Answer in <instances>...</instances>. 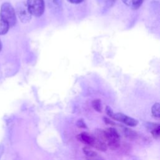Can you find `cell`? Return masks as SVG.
I'll return each instance as SVG.
<instances>
[{
  "mask_svg": "<svg viewBox=\"0 0 160 160\" xmlns=\"http://www.w3.org/2000/svg\"><path fill=\"white\" fill-rule=\"evenodd\" d=\"M0 16L8 23L9 27L15 25L16 22V12L14 8L9 2H4L2 4Z\"/></svg>",
  "mask_w": 160,
  "mask_h": 160,
  "instance_id": "6da1fadb",
  "label": "cell"
},
{
  "mask_svg": "<svg viewBox=\"0 0 160 160\" xmlns=\"http://www.w3.org/2000/svg\"><path fill=\"white\" fill-rule=\"evenodd\" d=\"M26 4L32 16L39 17L43 14L44 11V0H27Z\"/></svg>",
  "mask_w": 160,
  "mask_h": 160,
  "instance_id": "7a4b0ae2",
  "label": "cell"
},
{
  "mask_svg": "<svg viewBox=\"0 0 160 160\" xmlns=\"http://www.w3.org/2000/svg\"><path fill=\"white\" fill-rule=\"evenodd\" d=\"M16 11L18 18L23 23H27L31 19L32 15L29 12L26 2H19L16 4Z\"/></svg>",
  "mask_w": 160,
  "mask_h": 160,
  "instance_id": "3957f363",
  "label": "cell"
},
{
  "mask_svg": "<svg viewBox=\"0 0 160 160\" xmlns=\"http://www.w3.org/2000/svg\"><path fill=\"white\" fill-rule=\"evenodd\" d=\"M117 121L122 122L124 123L126 125L131 126V127H134L136 126L138 124V121L128 116H126L121 112H119L117 115Z\"/></svg>",
  "mask_w": 160,
  "mask_h": 160,
  "instance_id": "277c9868",
  "label": "cell"
},
{
  "mask_svg": "<svg viewBox=\"0 0 160 160\" xmlns=\"http://www.w3.org/2000/svg\"><path fill=\"white\" fill-rule=\"evenodd\" d=\"M63 0H47L48 6L49 9L54 12H60L62 9Z\"/></svg>",
  "mask_w": 160,
  "mask_h": 160,
  "instance_id": "5b68a950",
  "label": "cell"
},
{
  "mask_svg": "<svg viewBox=\"0 0 160 160\" xmlns=\"http://www.w3.org/2000/svg\"><path fill=\"white\" fill-rule=\"evenodd\" d=\"M79 139L83 143L87 144V145H90L92 146L94 140V137L90 135L89 133L86 132H82L80 134L78 135Z\"/></svg>",
  "mask_w": 160,
  "mask_h": 160,
  "instance_id": "8992f818",
  "label": "cell"
},
{
  "mask_svg": "<svg viewBox=\"0 0 160 160\" xmlns=\"http://www.w3.org/2000/svg\"><path fill=\"white\" fill-rule=\"evenodd\" d=\"M92 146H93L95 149L99 150V151H105L107 149V144H106V142L104 141H103L102 140L94 137V140L93 142V144L92 145Z\"/></svg>",
  "mask_w": 160,
  "mask_h": 160,
  "instance_id": "52a82bcc",
  "label": "cell"
},
{
  "mask_svg": "<svg viewBox=\"0 0 160 160\" xmlns=\"http://www.w3.org/2000/svg\"><path fill=\"white\" fill-rule=\"evenodd\" d=\"M124 4L132 9H138L142 4L143 0H122Z\"/></svg>",
  "mask_w": 160,
  "mask_h": 160,
  "instance_id": "ba28073f",
  "label": "cell"
},
{
  "mask_svg": "<svg viewBox=\"0 0 160 160\" xmlns=\"http://www.w3.org/2000/svg\"><path fill=\"white\" fill-rule=\"evenodd\" d=\"M9 26L8 23L0 16V34H5L9 30Z\"/></svg>",
  "mask_w": 160,
  "mask_h": 160,
  "instance_id": "9c48e42d",
  "label": "cell"
},
{
  "mask_svg": "<svg viewBox=\"0 0 160 160\" xmlns=\"http://www.w3.org/2000/svg\"><path fill=\"white\" fill-rule=\"evenodd\" d=\"M151 112L152 116L157 119L160 117V104L159 102H156L153 104L151 108Z\"/></svg>",
  "mask_w": 160,
  "mask_h": 160,
  "instance_id": "30bf717a",
  "label": "cell"
},
{
  "mask_svg": "<svg viewBox=\"0 0 160 160\" xmlns=\"http://www.w3.org/2000/svg\"><path fill=\"white\" fill-rule=\"evenodd\" d=\"M92 106L96 111L99 112H101L102 111V107L101 102L99 99H94V101H92Z\"/></svg>",
  "mask_w": 160,
  "mask_h": 160,
  "instance_id": "8fae6325",
  "label": "cell"
},
{
  "mask_svg": "<svg viewBox=\"0 0 160 160\" xmlns=\"http://www.w3.org/2000/svg\"><path fill=\"white\" fill-rule=\"evenodd\" d=\"M82 151H83V152L85 155H86L88 157H90V158H95L98 156V154L96 153V152L91 150V149H89V148L88 147H84L82 149Z\"/></svg>",
  "mask_w": 160,
  "mask_h": 160,
  "instance_id": "7c38bea8",
  "label": "cell"
},
{
  "mask_svg": "<svg viewBox=\"0 0 160 160\" xmlns=\"http://www.w3.org/2000/svg\"><path fill=\"white\" fill-rule=\"evenodd\" d=\"M152 136L155 139H158L160 136V126L159 124H158L156 127H154L152 131H151Z\"/></svg>",
  "mask_w": 160,
  "mask_h": 160,
  "instance_id": "4fadbf2b",
  "label": "cell"
},
{
  "mask_svg": "<svg viewBox=\"0 0 160 160\" xmlns=\"http://www.w3.org/2000/svg\"><path fill=\"white\" fill-rule=\"evenodd\" d=\"M124 134L129 138H135L137 136L136 132L132 131V129H129L128 128L124 129Z\"/></svg>",
  "mask_w": 160,
  "mask_h": 160,
  "instance_id": "5bb4252c",
  "label": "cell"
},
{
  "mask_svg": "<svg viewBox=\"0 0 160 160\" xmlns=\"http://www.w3.org/2000/svg\"><path fill=\"white\" fill-rule=\"evenodd\" d=\"M98 2L102 3L106 8H111L114 5L116 0H98Z\"/></svg>",
  "mask_w": 160,
  "mask_h": 160,
  "instance_id": "9a60e30c",
  "label": "cell"
},
{
  "mask_svg": "<svg viewBox=\"0 0 160 160\" xmlns=\"http://www.w3.org/2000/svg\"><path fill=\"white\" fill-rule=\"evenodd\" d=\"M106 114L110 117V118H112V117H113V115H114V112H113V111L112 110V109L109 107V106H106Z\"/></svg>",
  "mask_w": 160,
  "mask_h": 160,
  "instance_id": "2e32d148",
  "label": "cell"
},
{
  "mask_svg": "<svg viewBox=\"0 0 160 160\" xmlns=\"http://www.w3.org/2000/svg\"><path fill=\"white\" fill-rule=\"evenodd\" d=\"M76 124L77 126L79 127V128H86V124L84 123V122L83 121L82 119H79L77 122H76Z\"/></svg>",
  "mask_w": 160,
  "mask_h": 160,
  "instance_id": "e0dca14e",
  "label": "cell"
},
{
  "mask_svg": "<svg viewBox=\"0 0 160 160\" xmlns=\"http://www.w3.org/2000/svg\"><path fill=\"white\" fill-rule=\"evenodd\" d=\"M103 119H104V121L106 123V124H110V125H114V122H113V121H112L111 120H110L109 119H108V118H103Z\"/></svg>",
  "mask_w": 160,
  "mask_h": 160,
  "instance_id": "ac0fdd59",
  "label": "cell"
},
{
  "mask_svg": "<svg viewBox=\"0 0 160 160\" xmlns=\"http://www.w3.org/2000/svg\"><path fill=\"white\" fill-rule=\"evenodd\" d=\"M69 2L72 4H79L82 2L84 0H68Z\"/></svg>",
  "mask_w": 160,
  "mask_h": 160,
  "instance_id": "d6986e66",
  "label": "cell"
},
{
  "mask_svg": "<svg viewBox=\"0 0 160 160\" xmlns=\"http://www.w3.org/2000/svg\"><path fill=\"white\" fill-rule=\"evenodd\" d=\"M1 49H2V44H1V41L0 40V51H1Z\"/></svg>",
  "mask_w": 160,
  "mask_h": 160,
  "instance_id": "ffe728a7",
  "label": "cell"
}]
</instances>
